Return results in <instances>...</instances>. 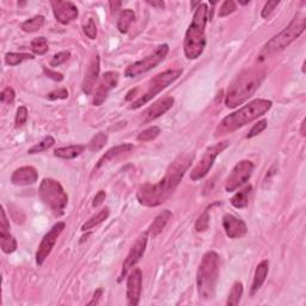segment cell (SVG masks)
Here are the masks:
<instances>
[{
  "instance_id": "31",
  "label": "cell",
  "mask_w": 306,
  "mask_h": 306,
  "mask_svg": "<svg viewBox=\"0 0 306 306\" xmlns=\"http://www.w3.org/2000/svg\"><path fill=\"white\" fill-rule=\"evenodd\" d=\"M34 55L28 53H7L5 55V62L9 66H17L25 60H32Z\"/></svg>"
},
{
  "instance_id": "1",
  "label": "cell",
  "mask_w": 306,
  "mask_h": 306,
  "mask_svg": "<svg viewBox=\"0 0 306 306\" xmlns=\"http://www.w3.org/2000/svg\"><path fill=\"white\" fill-rule=\"evenodd\" d=\"M194 153L179 154L169 165L165 176L156 184H145L138 191V200L146 207H157L168 200L179 186L183 176L194 160Z\"/></svg>"
},
{
  "instance_id": "13",
  "label": "cell",
  "mask_w": 306,
  "mask_h": 306,
  "mask_svg": "<svg viewBox=\"0 0 306 306\" xmlns=\"http://www.w3.org/2000/svg\"><path fill=\"white\" fill-rule=\"evenodd\" d=\"M65 226H66L65 223L59 221V223L55 224L54 226L51 227L46 235H44L41 244H40L38 249V253H36V263L39 265H42L47 257L50 255L51 250H53L58 238L60 237L62 231L65 230Z\"/></svg>"
},
{
  "instance_id": "47",
  "label": "cell",
  "mask_w": 306,
  "mask_h": 306,
  "mask_svg": "<svg viewBox=\"0 0 306 306\" xmlns=\"http://www.w3.org/2000/svg\"><path fill=\"white\" fill-rule=\"evenodd\" d=\"M102 294H103V290L102 289H98L94 293V297H92V300L90 301V303H88V305H96V304H98L99 303V299H101V297H102Z\"/></svg>"
},
{
  "instance_id": "5",
  "label": "cell",
  "mask_w": 306,
  "mask_h": 306,
  "mask_svg": "<svg viewBox=\"0 0 306 306\" xmlns=\"http://www.w3.org/2000/svg\"><path fill=\"white\" fill-rule=\"evenodd\" d=\"M220 257L215 251L206 253L199 265L196 274L197 293L201 299L209 300L215 296L219 279Z\"/></svg>"
},
{
  "instance_id": "49",
  "label": "cell",
  "mask_w": 306,
  "mask_h": 306,
  "mask_svg": "<svg viewBox=\"0 0 306 306\" xmlns=\"http://www.w3.org/2000/svg\"><path fill=\"white\" fill-rule=\"evenodd\" d=\"M149 5L153 6V7H157V9H161L163 10L165 7V3L163 2V0H159V2H146Z\"/></svg>"
},
{
  "instance_id": "16",
  "label": "cell",
  "mask_w": 306,
  "mask_h": 306,
  "mask_svg": "<svg viewBox=\"0 0 306 306\" xmlns=\"http://www.w3.org/2000/svg\"><path fill=\"white\" fill-rule=\"evenodd\" d=\"M142 292V273L139 268H134L127 278V300L128 304L136 306L140 303Z\"/></svg>"
},
{
  "instance_id": "26",
  "label": "cell",
  "mask_w": 306,
  "mask_h": 306,
  "mask_svg": "<svg viewBox=\"0 0 306 306\" xmlns=\"http://www.w3.org/2000/svg\"><path fill=\"white\" fill-rule=\"evenodd\" d=\"M135 13L134 11L131 10V9H126V10H122L121 11L120 16H119V20H117V29H119V31L121 34H126L128 32V29L131 28V25L133 22L135 21Z\"/></svg>"
},
{
  "instance_id": "2",
  "label": "cell",
  "mask_w": 306,
  "mask_h": 306,
  "mask_svg": "<svg viewBox=\"0 0 306 306\" xmlns=\"http://www.w3.org/2000/svg\"><path fill=\"white\" fill-rule=\"evenodd\" d=\"M209 21L207 4L201 3L195 9L193 20L184 36V54L189 60H196L206 48V24Z\"/></svg>"
},
{
  "instance_id": "40",
  "label": "cell",
  "mask_w": 306,
  "mask_h": 306,
  "mask_svg": "<svg viewBox=\"0 0 306 306\" xmlns=\"http://www.w3.org/2000/svg\"><path fill=\"white\" fill-rule=\"evenodd\" d=\"M14 90L12 87H5L0 94V101H2L3 104H12L14 101Z\"/></svg>"
},
{
  "instance_id": "34",
  "label": "cell",
  "mask_w": 306,
  "mask_h": 306,
  "mask_svg": "<svg viewBox=\"0 0 306 306\" xmlns=\"http://www.w3.org/2000/svg\"><path fill=\"white\" fill-rule=\"evenodd\" d=\"M55 143V140L53 136H46L42 141H40L39 143H36L35 146H32L31 149H29L28 153L29 154H35V153H41L43 151H47L48 149H50Z\"/></svg>"
},
{
  "instance_id": "27",
  "label": "cell",
  "mask_w": 306,
  "mask_h": 306,
  "mask_svg": "<svg viewBox=\"0 0 306 306\" xmlns=\"http://www.w3.org/2000/svg\"><path fill=\"white\" fill-rule=\"evenodd\" d=\"M251 189H253V187L249 184V186H246L244 189L238 191V193L231 199V205L237 209H242V208L246 207V206H248V204H249V195H250V191H251Z\"/></svg>"
},
{
  "instance_id": "23",
  "label": "cell",
  "mask_w": 306,
  "mask_h": 306,
  "mask_svg": "<svg viewBox=\"0 0 306 306\" xmlns=\"http://www.w3.org/2000/svg\"><path fill=\"white\" fill-rule=\"evenodd\" d=\"M171 212L169 211V209H165V211L160 212L159 214H158L156 218H154L153 223L151 224L150 226V230H149V235L152 236V237H156L160 233L161 231L164 230L165 226H167L169 220L171 219Z\"/></svg>"
},
{
  "instance_id": "24",
  "label": "cell",
  "mask_w": 306,
  "mask_h": 306,
  "mask_svg": "<svg viewBox=\"0 0 306 306\" xmlns=\"http://www.w3.org/2000/svg\"><path fill=\"white\" fill-rule=\"evenodd\" d=\"M85 150L86 146L84 145H69L55 150L54 156L61 158V159H75V158L80 156Z\"/></svg>"
},
{
  "instance_id": "45",
  "label": "cell",
  "mask_w": 306,
  "mask_h": 306,
  "mask_svg": "<svg viewBox=\"0 0 306 306\" xmlns=\"http://www.w3.org/2000/svg\"><path fill=\"white\" fill-rule=\"evenodd\" d=\"M43 72H44V75H46L47 77H49L50 79L55 80V82H61V80L64 79V76H62L61 73H59L57 71H53V69H48V68L44 67Z\"/></svg>"
},
{
  "instance_id": "20",
  "label": "cell",
  "mask_w": 306,
  "mask_h": 306,
  "mask_svg": "<svg viewBox=\"0 0 306 306\" xmlns=\"http://www.w3.org/2000/svg\"><path fill=\"white\" fill-rule=\"evenodd\" d=\"M99 57L98 55H95L90 61V65L86 69L85 77H84L83 80V92L85 95H90L92 91H94L96 83H97L98 76H99Z\"/></svg>"
},
{
  "instance_id": "18",
  "label": "cell",
  "mask_w": 306,
  "mask_h": 306,
  "mask_svg": "<svg viewBox=\"0 0 306 306\" xmlns=\"http://www.w3.org/2000/svg\"><path fill=\"white\" fill-rule=\"evenodd\" d=\"M223 226L225 233L231 239L244 237L246 232H248V227H246V224L244 221L241 218H237L233 214H230V213H227V214L223 217Z\"/></svg>"
},
{
  "instance_id": "12",
  "label": "cell",
  "mask_w": 306,
  "mask_h": 306,
  "mask_svg": "<svg viewBox=\"0 0 306 306\" xmlns=\"http://www.w3.org/2000/svg\"><path fill=\"white\" fill-rule=\"evenodd\" d=\"M147 242H149V232H143L136 239L134 244L132 245V248L128 253L126 259H124V262L122 264V269H121V274L119 278V281L121 282L123 280L124 276L128 274V272L134 267V265L141 260L143 254L146 251L147 248Z\"/></svg>"
},
{
  "instance_id": "50",
  "label": "cell",
  "mask_w": 306,
  "mask_h": 306,
  "mask_svg": "<svg viewBox=\"0 0 306 306\" xmlns=\"http://www.w3.org/2000/svg\"><path fill=\"white\" fill-rule=\"evenodd\" d=\"M300 134L305 136V120H303V122H301V130H300Z\"/></svg>"
},
{
  "instance_id": "8",
  "label": "cell",
  "mask_w": 306,
  "mask_h": 306,
  "mask_svg": "<svg viewBox=\"0 0 306 306\" xmlns=\"http://www.w3.org/2000/svg\"><path fill=\"white\" fill-rule=\"evenodd\" d=\"M182 75V69H168L157 75L154 78L151 80L149 84V90L146 91V94H143L141 97L135 99L132 103L131 109H138L140 106L145 105L146 103H149L153 97H156L158 94H160L164 88H167L169 85H171L172 83L177 80Z\"/></svg>"
},
{
  "instance_id": "11",
  "label": "cell",
  "mask_w": 306,
  "mask_h": 306,
  "mask_svg": "<svg viewBox=\"0 0 306 306\" xmlns=\"http://www.w3.org/2000/svg\"><path fill=\"white\" fill-rule=\"evenodd\" d=\"M255 165L250 160H241L237 163L227 177L226 183H225V190L227 193H232V191L237 190L239 187H242L243 184H245L251 177Z\"/></svg>"
},
{
  "instance_id": "38",
  "label": "cell",
  "mask_w": 306,
  "mask_h": 306,
  "mask_svg": "<svg viewBox=\"0 0 306 306\" xmlns=\"http://www.w3.org/2000/svg\"><path fill=\"white\" fill-rule=\"evenodd\" d=\"M236 10H237V5H236L233 0H226V2L221 4L219 10V17H226L228 14L233 13Z\"/></svg>"
},
{
  "instance_id": "48",
  "label": "cell",
  "mask_w": 306,
  "mask_h": 306,
  "mask_svg": "<svg viewBox=\"0 0 306 306\" xmlns=\"http://www.w3.org/2000/svg\"><path fill=\"white\" fill-rule=\"evenodd\" d=\"M109 5H110V10H112V13H115V12H117V10L120 9L121 5H122V3L121 2H110Z\"/></svg>"
},
{
  "instance_id": "6",
  "label": "cell",
  "mask_w": 306,
  "mask_h": 306,
  "mask_svg": "<svg viewBox=\"0 0 306 306\" xmlns=\"http://www.w3.org/2000/svg\"><path fill=\"white\" fill-rule=\"evenodd\" d=\"M306 28V18L303 14H296L292 22L283 29L281 32L275 35L274 38L269 40L264 44L260 53V60H264L265 58L271 57V55L279 53L290 46L291 43L296 41L299 36L303 34Z\"/></svg>"
},
{
  "instance_id": "19",
  "label": "cell",
  "mask_w": 306,
  "mask_h": 306,
  "mask_svg": "<svg viewBox=\"0 0 306 306\" xmlns=\"http://www.w3.org/2000/svg\"><path fill=\"white\" fill-rule=\"evenodd\" d=\"M39 174L38 170L34 167H22L17 170L13 171L12 176H11V182L14 186H31L38 182Z\"/></svg>"
},
{
  "instance_id": "17",
  "label": "cell",
  "mask_w": 306,
  "mask_h": 306,
  "mask_svg": "<svg viewBox=\"0 0 306 306\" xmlns=\"http://www.w3.org/2000/svg\"><path fill=\"white\" fill-rule=\"evenodd\" d=\"M174 103H175V99L174 97H170V96L158 99L157 102H154L152 105H150L149 108L142 113V122L143 123L152 122L153 120H156L161 115H164L165 113L169 112V110L172 108Z\"/></svg>"
},
{
  "instance_id": "35",
  "label": "cell",
  "mask_w": 306,
  "mask_h": 306,
  "mask_svg": "<svg viewBox=\"0 0 306 306\" xmlns=\"http://www.w3.org/2000/svg\"><path fill=\"white\" fill-rule=\"evenodd\" d=\"M159 134H160L159 127H157V126L150 127V128H147V130L140 133V134L138 135V141H143V142L152 141V140L156 139Z\"/></svg>"
},
{
  "instance_id": "32",
  "label": "cell",
  "mask_w": 306,
  "mask_h": 306,
  "mask_svg": "<svg viewBox=\"0 0 306 306\" xmlns=\"http://www.w3.org/2000/svg\"><path fill=\"white\" fill-rule=\"evenodd\" d=\"M106 141H108V135H106V133L104 132H101L98 133V134H96L94 138L90 140V142H88L87 145V149L92 151V152H96V151H99L103 147L105 146Z\"/></svg>"
},
{
  "instance_id": "43",
  "label": "cell",
  "mask_w": 306,
  "mask_h": 306,
  "mask_svg": "<svg viewBox=\"0 0 306 306\" xmlns=\"http://www.w3.org/2000/svg\"><path fill=\"white\" fill-rule=\"evenodd\" d=\"M279 4H280L279 0H275V2L265 3V5L263 6V9H262V12H261V16H262L263 18H268L273 12H274V10L279 6Z\"/></svg>"
},
{
  "instance_id": "15",
  "label": "cell",
  "mask_w": 306,
  "mask_h": 306,
  "mask_svg": "<svg viewBox=\"0 0 306 306\" xmlns=\"http://www.w3.org/2000/svg\"><path fill=\"white\" fill-rule=\"evenodd\" d=\"M53 9L54 17L61 24L71 23L78 17V9L72 2H61V0H53L50 2Z\"/></svg>"
},
{
  "instance_id": "30",
  "label": "cell",
  "mask_w": 306,
  "mask_h": 306,
  "mask_svg": "<svg viewBox=\"0 0 306 306\" xmlns=\"http://www.w3.org/2000/svg\"><path fill=\"white\" fill-rule=\"evenodd\" d=\"M44 24V17L43 16H35L30 20L25 21L22 23L21 29L25 32H35L39 31Z\"/></svg>"
},
{
  "instance_id": "21",
  "label": "cell",
  "mask_w": 306,
  "mask_h": 306,
  "mask_svg": "<svg viewBox=\"0 0 306 306\" xmlns=\"http://www.w3.org/2000/svg\"><path fill=\"white\" fill-rule=\"evenodd\" d=\"M133 147H134V146H133V143H130V142L121 143V145H117L115 147H112V149L106 151V152L101 157V159L98 160V163H97V165H96L95 169L102 168L103 165H105L106 163H109V161H112V160L115 159V158L120 157L121 154L130 152L131 150H133Z\"/></svg>"
},
{
  "instance_id": "7",
  "label": "cell",
  "mask_w": 306,
  "mask_h": 306,
  "mask_svg": "<svg viewBox=\"0 0 306 306\" xmlns=\"http://www.w3.org/2000/svg\"><path fill=\"white\" fill-rule=\"evenodd\" d=\"M39 193L44 205L48 206L55 215L60 217L64 214L68 204V196L60 182L53 178H44L40 184Z\"/></svg>"
},
{
  "instance_id": "14",
  "label": "cell",
  "mask_w": 306,
  "mask_h": 306,
  "mask_svg": "<svg viewBox=\"0 0 306 306\" xmlns=\"http://www.w3.org/2000/svg\"><path fill=\"white\" fill-rule=\"evenodd\" d=\"M117 83H119V73L117 72H105L102 77V80L99 82L98 86L95 88L94 94V99H92V103L94 105L99 106L103 104V102L105 101L106 97H108L109 92L113 90L114 87H116Z\"/></svg>"
},
{
  "instance_id": "29",
  "label": "cell",
  "mask_w": 306,
  "mask_h": 306,
  "mask_svg": "<svg viewBox=\"0 0 306 306\" xmlns=\"http://www.w3.org/2000/svg\"><path fill=\"white\" fill-rule=\"evenodd\" d=\"M243 292H244V289H243V283L241 281H237L233 283L232 289L228 293L227 300H226V305L228 306H236L239 304L242 297H243Z\"/></svg>"
},
{
  "instance_id": "3",
  "label": "cell",
  "mask_w": 306,
  "mask_h": 306,
  "mask_svg": "<svg viewBox=\"0 0 306 306\" xmlns=\"http://www.w3.org/2000/svg\"><path fill=\"white\" fill-rule=\"evenodd\" d=\"M264 79L262 69H246L236 77L227 88L225 104L227 108H236L242 105L255 94Z\"/></svg>"
},
{
  "instance_id": "44",
  "label": "cell",
  "mask_w": 306,
  "mask_h": 306,
  "mask_svg": "<svg viewBox=\"0 0 306 306\" xmlns=\"http://www.w3.org/2000/svg\"><path fill=\"white\" fill-rule=\"evenodd\" d=\"M47 98L50 99V101H55V99H66L68 98V91L66 88H59V90H55L50 94L47 95Z\"/></svg>"
},
{
  "instance_id": "39",
  "label": "cell",
  "mask_w": 306,
  "mask_h": 306,
  "mask_svg": "<svg viewBox=\"0 0 306 306\" xmlns=\"http://www.w3.org/2000/svg\"><path fill=\"white\" fill-rule=\"evenodd\" d=\"M71 57V53L67 50H62V51H59L54 55L53 58H51L50 60V66H53V67H57V66H60L66 62Z\"/></svg>"
},
{
  "instance_id": "33",
  "label": "cell",
  "mask_w": 306,
  "mask_h": 306,
  "mask_svg": "<svg viewBox=\"0 0 306 306\" xmlns=\"http://www.w3.org/2000/svg\"><path fill=\"white\" fill-rule=\"evenodd\" d=\"M31 50L32 53L36 54V55H43L46 54L48 49V42H47V39H44L43 36H40V38H36L31 41Z\"/></svg>"
},
{
  "instance_id": "28",
  "label": "cell",
  "mask_w": 306,
  "mask_h": 306,
  "mask_svg": "<svg viewBox=\"0 0 306 306\" xmlns=\"http://www.w3.org/2000/svg\"><path fill=\"white\" fill-rule=\"evenodd\" d=\"M109 214H110L109 208H108V207L103 208L102 211H99L96 215L91 217V218L88 219V220L86 221V223L83 225V226H82V231L85 232V231H87V230H91V228H94V227H96V226H98L99 224H102L103 221L108 219Z\"/></svg>"
},
{
  "instance_id": "41",
  "label": "cell",
  "mask_w": 306,
  "mask_h": 306,
  "mask_svg": "<svg viewBox=\"0 0 306 306\" xmlns=\"http://www.w3.org/2000/svg\"><path fill=\"white\" fill-rule=\"evenodd\" d=\"M83 29H84V32H85V35L88 39H91V40L96 39V36H97V27H96L95 22H94V20H92V18H88L87 23L84 24Z\"/></svg>"
},
{
  "instance_id": "10",
  "label": "cell",
  "mask_w": 306,
  "mask_h": 306,
  "mask_svg": "<svg viewBox=\"0 0 306 306\" xmlns=\"http://www.w3.org/2000/svg\"><path fill=\"white\" fill-rule=\"evenodd\" d=\"M228 146H230V142L228 141L218 142V143H215V145L209 146L208 149L205 151L201 160L199 161V163L196 164V167L191 170L190 179L199 181V179H202L204 177L207 176L209 170H211L213 167V164H214V160L217 159V157H218L224 150H226Z\"/></svg>"
},
{
  "instance_id": "37",
  "label": "cell",
  "mask_w": 306,
  "mask_h": 306,
  "mask_svg": "<svg viewBox=\"0 0 306 306\" xmlns=\"http://www.w3.org/2000/svg\"><path fill=\"white\" fill-rule=\"evenodd\" d=\"M208 225H209V214H208V209H206V211L199 217L196 223H195V230L197 232H204L208 228Z\"/></svg>"
},
{
  "instance_id": "22",
  "label": "cell",
  "mask_w": 306,
  "mask_h": 306,
  "mask_svg": "<svg viewBox=\"0 0 306 306\" xmlns=\"http://www.w3.org/2000/svg\"><path fill=\"white\" fill-rule=\"evenodd\" d=\"M269 272V262L268 260H263L262 262H260L259 265L256 267L255 275H254L253 285H251V296H254L257 291H259L265 281V278H267Z\"/></svg>"
},
{
  "instance_id": "42",
  "label": "cell",
  "mask_w": 306,
  "mask_h": 306,
  "mask_svg": "<svg viewBox=\"0 0 306 306\" xmlns=\"http://www.w3.org/2000/svg\"><path fill=\"white\" fill-rule=\"evenodd\" d=\"M265 128H267V120H261L257 122L256 124H254V127L250 130V132L248 133V135H246V138L250 139V138H254V136L259 135L262 133Z\"/></svg>"
},
{
  "instance_id": "46",
  "label": "cell",
  "mask_w": 306,
  "mask_h": 306,
  "mask_svg": "<svg viewBox=\"0 0 306 306\" xmlns=\"http://www.w3.org/2000/svg\"><path fill=\"white\" fill-rule=\"evenodd\" d=\"M105 191L104 190H99L97 194H96V196L94 197V201H92V207H98V206H101L103 204V201L105 200Z\"/></svg>"
},
{
  "instance_id": "25",
  "label": "cell",
  "mask_w": 306,
  "mask_h": 306,
  "mask_svg": "<svg viewBox=\"0 0 306 306\" xmlns=\"http://www.w3.org/2000/svg\"><path fill=\"white\" fill-rule=\"evenodd\" d=\"M0 246L4 254H12L17 249V241L10 233V228H0Z\"/></svg>"
},
{
  "instance_id": "9",
  "label": "cell",
  "mask_w": 306,
  "mask_h": 306,
  "mask_svg": "<svg viewBox=\"0 0 306 306\" xmlns=\"http://www.w3.org/2000/svg\"><path fill=\"white\" fill-rule=\"evenodd\" d=\"M169 53V46L168 44H161L153 51L149 57L143 58L142 60H139L134 64L130 65L124 71V76L127 78H136V77L143 75V73L151 71V69L156 67L160 64L161 61L167 58Z\"/></svg>"
},
{
  "instance_id": "4",
  "label": "cell",
  "mask_w": 306,
  "mask_h": 306,
  "mask_svg": "<svg viewBox=\"0 0 306 306\" xmlns=\"http://www.w3.org/2000/svg\"><path fill=\"white\" fill-rule=\"evenodd\" d=\"M272 101H268V99H254V101L249 102L248 104L237 110V112L232 113L225 117L220 122L218 128H217L215 135H224L227 134V133L239 130L241 127L245 126V124L253 122V121L264 115L272 108Z\"/></svg>"
},
{
  "instance_id": "36",
  "label": "cell",
  "mask_w": 306,
  "mask_h": 306,
  "mask_svg": "<svg viewBox=\"0 0 306 306\" xmlns=\"http://www.w3.org/2000/svg\"><path fill=\"white\" fill-rule=\"evenodd\" d=\"M28 120V108L27 106L22 105L17 109L16 113V119H14V124H16V128L23 127L25 122Z\"/></svg>"
}]
</instances>
